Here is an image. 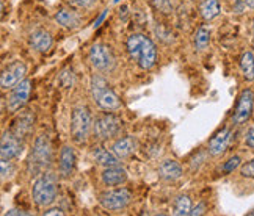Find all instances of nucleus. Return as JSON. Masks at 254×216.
Returning a JSON list of instances; mask_svg holds the SVG:
<instances>
[{"label":"nucleus","mask_w":254,"mask_h":216,"mask_svg":"<svg viewBox=\"0 0 254 216\" xmlns=\"http://www.w3.org/2000/svg\"><path fill=\"white\" fill-rule=\"evenodd\" d=\"M33 127V117L30 114H24L16 121L14 127H13V133L17 136V138L24 140L25 136H28V133L32 132Z\"/></svg>","instance_id":"obj_20"},{"label":"nucleus","mask_w":254,"mask_h":216,"mask_svg":"<svg viewBox=\"0 0 254 216\" xmlns=\"http://www.w3.org/2000/svg\"><path fill=\"white\" fill-rule=\"evenodd\" d=\"M159 174L165 180H170V182L178 180L182 177V166L176 160H165L159 166Z\"/></svg>","instance_id":"obj_15"},{"label":"nucleus","mask_w":254,"mask_h":216,"mask_svg":"<svg viewBox=\"0 0 254 216\" xmlns=\"http://www.w3.org/2000/svg\"><path fill=\"white\" fill-rule=\"evenodd\" d=\"M30 46L38 52H47L52 46V36L46 30H35L30 35Z\"/></svg>","instance_id":"obj_18"},{"label":"nucleus","mask_w":254,"mask_h":216,"mask_svg":"<svg viewBox=\"0 0 254 216\" xmlns=\"http://www.w3.org/2000/svg\"><path fill=\"white\" fill-rule=\"evenodd\" d=\"M121 121L115 114H102L93 124V132L99 140H110L120 132Z\"/></svg>","instance_id":"obj_7"},{"label":"nucleus","mask_w":254,"mask_h":216,"mask_svg":"<svg viewBox=\"0 0 254 216\" xmlns=\"http://www.w3.org/2000/svg\"><path fill=\"white\" fill-rule=\"evenodd\" d=\"M240 174L243 175V177L254 179V159L242 166V168H240Z\"/></svg>","instance_id":"obj_28"},{"label":"nucleus","mask_w":254,"mask_h":216,"mask_svg":"<svg viewBox=\"0 0 254 216\" xmlns=\"http://www.w3.org/2000/svg\"><path fill=\"white\" fill-rule=\"evenodd\" d=\"M191 212V201L189 196H179L178 199L174 202V215L176 216H185L190 215Z\"/></svg>","instance_id":"obj_24"},{"label":"nucleus","mask_w":254,"mask_h":216,"mask_svg":"<svg viewBox=\"0 0 254 216\" xmlns=\"http://www.w3.org/2000/svg\"><path fill=\"white\" fill-rule=\"evenodd\" d=\"M69 2H71L74 6H79V8H86V6H90L91 3H94L96 0H69Z\"/></svg>","instance_id":"obj_30"},{"label":"nucleus","mask_w":254,"mask_h":216,"mask_svg":"<svg viewBox=\"0 0 254 216\" xmlns=\"http://www.w3.org/2000/svg\"><path fill=\"white\" fill-rule=\"evenodd\" d=\"M22 152V140L17 138L13 132H5L0 143V157L2 160H13Z\"/></svg>","instance_id":"obj_12"},{"label":"nucleus","mask_w":254,"mask_h":216,"mask_svg":"<svg viewBox=\"0 0 254 216\" xmlns=\"http://www.w3.org/2000/svg\"><path fill=\"white\" fill-rule=\"evenodd\" d=\"M91 66L99 72H109L115 67V55L107 44H94L90 49Z\"/></svg>","instance_id":"obj_6"},{"label":"nucleus","mask_w":254,"mask_h":216,"mask_svg":"<svg viewBox=\"0 0 254 216\" xmlns=\"http://www.w3.org/2000/svg\"><path fill=\"white\" fill-rule=\"evenodd\" d=\"M44 215H60V216H63L64 212L62 209H49V210L44 212Z\"/></svg>","instance_id":"obj_32"},{"label":"nucleus","mask_w":254,"mask_h":216,"mask_svg":"<svg viewBox=\"0 0 254 216\" xmlns=\"http://www.w3.org/2000/svg\"><path fill=\"white\" fill-rule=\"evenodd\" d=\"M221 11V6L218 0H204V3L201 5V14L206 21H212Z\"/></svg>","instance_id":"obj_23"},{"label":"nucleus","mask_w":254,"mask_h":216,"mask_svg":"<svg viewBox=\"0 0 254 216\" xmlns=\"http://www.w3.org/2000/svg\"><path fill=\"white\" fill-rule=\"evenodd\" d=\"M253 104H254V94L251 90H243L239 96V101H237V107H236V111H234L232 116V121L236 125H242L245 124L250 116L253 113Z\"/></svg>","instance_id":"obj_11"},{"label":"nucleus","mask_w":254,"mask_h":216,"mask_svg":"<svg viewBox=\"0 0 254 216\" xmlns=\"http://www.w3.org/2000/svg\"><path fill=\"white\" fill-rule=\"evenodd\" d=\"M25 74H27V67L21 61H16L5 67L2 75H0V86H2V90H13L16 85L25 80Z\"/></svg>","instance_id":"obj_9"},{"label":"nucleus","mask_w":254,"mask_h":216,"mask_svg":"<svg viewBox=\"0 0 254 216\" xmlns=\"http://www.w3.org/2000/svg\"><path fill=\"white\" fill-rule=\"evenodd\" d=\"M229 141H231V130H229V129H223V130H220V132L210 140L209 152H210L212 155H215V157H217V155H221L224 151L228 149Z\"/></svg>","instance_id":"obj_14"},{"label":"nucleus","mask_w":254,"mask_h":216,"mask_svg":"<svg viewBox=\"0 0 254 216\" xmlns=\"http://www.w3.org/2000/svg\"><path fill=\"white\" fill-rule=\"evenodd\" d=\"M243 2H245V5H247V6L254 8V0H243Z\"/></svg>","instance_id":"obj_34"},{"label":"nucleus","mask_w":254,"mask_h":216,"mask_svg":"<svg viewBox=\"0 0 254 216\" xmlns=\"http://www.w3.org/2000/svg\"><path fill=\"white\" fill-rule=\"evenodd\" d=\"M127 51L132 60L138 63L141 69H151L157 61V49L148 36L135 33L127 39Z\"/></svg>","instance_id":"obj_1"},{"label":"nucleus","mask_w":254,"mask_h":216,"mask_svg":"<svg viewBox=\"0 0 254 216\" xmlns=\"http://www.w3.org/2000/svg\"><path fill=\"white\" fill-rule=\"evenodd\" d=\"M93 129L91 114L86 107H77L72 111L71 119V135L75 143H85Z\"/></svg>","instance_id":"obj_5"},{"label":"nucleus","mask_w":254,"mask_h":216,"mask_svg":"<svg viewBox=\"0 0 254 216\" xmlns=\"http://www.w3.org/2000/svg\"><path fill=\"white\" fill-rule=\"evenodd\" d=\"M240 71L245 77V80L253 82L254 80V55L253 52L247 51L240 56Z\"/></svg>","instance_id":"obj_21"},{"label":"nucleus","mask_w":254,"mask_h":216,"mask_svg":"<svg viewBox=\"0 0 254 216\" xmlns=\"http://www.w3.org/2000/svg\"><path fill=\"white\" fill-rule=\"evenodd\" d=\"M132 193L126 188L107 191L101 196V205L107 210H121L130 204Z\"/></svg>","instance_id":"obj_8"},{"label":"nucleus","mask_w":254,"mask_h":216,"mask_svg":"<svg viewBox=\"0 0 254 216\" xmlns=\"http://www.w3.org/2000/svg\"><path fill=\"white\" fill-rule=\"evenodd\" d=\"M75 166V154L72 151V147L63 146L60 152V163H58V171H60L62 177H69L74 171Z\"/></svg>","instance_id":"obj_13"},{"label":"nucleus","mask_w":254,"mask_h":216,"mask_svg":"<svg viewBox=\"0 0 254 216\" xmlns=\"http://www.w3.org/2000/svg\"><path fill=\"white\" fill-rule=\"evenodd\" d=\"M90 90H91L93 101L101 108H104V110L112 111V110H118V108L121 107L118 96L115 94V91L110 88V85L107 83V80L104 77L93 75Z\"/></svg>","instance_id":"obj_2"},{"label":"nucleus","mask_w":254,"mask_h":216,"mask_svg":"<svg viewBox=\"0 0 254 216\" xmlns=\"http://www.w3.org/2000/svg\"><path fill=\"white\" fill-rule=\"evenodd\" d=\"M52 162V146H51V140H49L47 135H41L38 136L33 151L30 155V160H28V164H30V169L36 174L41 172L43 169H46Z\"/></svg>","instance_id":"obj_4"},{"label":"nucleus","mask_w":254,"mask_h":216,"mask_svg":"<svg viewBox=\"0 0 254 216\" xmlns=\"http://www.w3.org/2000/svg\"><path fill=\"white\" fill-rule=\"evenodd\" d=\"M204 212H206V205H204V204H199V205H196L194 209H191L190 215L196 216V215H202Z\"/></svg>","instance_id":"obj_31"},{"label":"nucleus","mask_w":254,"mask_h":216,"mask_svg":"<svg viewBox=\"0 0 254 216\" xmlns=\"http://www.w3.org/2000/svg\"><path fill=\"white\" fill-rule=\"evenodd\" d=\"M127 180V174L120 166H110V168H105L102 172V182L107 186H116L121 185Z\"/></svg>","instance_id":"obj_16"},{"label":"nucleus","mask_w":254,"mask_h":216,"mask_svg":"<svg viewBox=\"0 0 254 216\" xmlns=\"http://www.w3.org/2000/svg\"><path fill=\"white\" fill-rule=\"evenodd\" d=\"M8 215H28V213H25V212H22V210H9Z\"/></svg>","instance_id":"obj_33"},{"label":"nucleus","mask_w":254,"mask_h":216,"mask_svg":"<svg viewBox=\"0 0 254 216\" xmlns=\"http://www.w3.org/2000/svg\"><path fill=\"white\" fill-rule=\"evenodd\" d=\"M239 164H240V157H231V159L224 163V166H223V172L224 174H231L234 169H237L239 168Z\"/></svg>","instance_id":"obj_26"},{"label":"nucleus","mask_w":254,"mask_h":216,"mask_svg":"<svg viewBox=\"0 0 254 216\" xmlns=\"http://www.w3.org/2000/svg\"><path fill=\"white\" fill-rule=\"evenodd\" d=\"M210 43V30L207 27H201L196 36H194V44H196L198 51H204Z\"/></svg>","instance_id":"obj_25"},{"label":"nucleus","mask_w":254,"mask_h":216,"mask_svg":"<svg viewBox=\"0 0 254 216\" xmlns=\"http://www.w3.org/2000/svg\"><path fill=\"white\" fill-rule=\"evenodd\" d=\"M112 151L118 155L120 159H126V157L132 155L136 151V141L132 136H124V138H120L113 143Z\"/></svg>","instance_id":"obj_17"},{"label":"nucleus","mask_w":254,"mask_h":216,"mask_svg":"<svg viewBox=\"0 0 254 216\" xmlns=\"http://www.w3.org/2000/svg\"><path fill=\"white\" fill-rule=\"evenodd\" d=\"M60 83L64 86V88H71L74 85V74L71 69H64L60 75Z\"/></svg>","instance_id":"obj_27"},{"label":"nucleus","mask_w":254,"mask_h":216,"mask_svg":"<svg viewBox=\"0 0 254 216\" xmlns=\"http://www.w3.org/2000/svg\"><path fill=\"white\" fill-rule=\"evenodd\" d=\"M253 28H254V21H253Z\"/></svg>","instance_id":"obj_35"},{"label":"nucleus","mask_w":254,"mask_h":216,"mask_svg":"<svg viewBox=\"0 0 254 216\" xmlns=\"http://www.w3.org/2000/svg\"><path fill=\"white\" fill-rule=\"evenodd\" d=\"M30 93H32V82L25 78L19 85L13 88L11 94L8 97V110L11 113H16L17 110L27 104V101L30 99Z\"/></svg>","instance_id":"obj_10"},{"label":"nucleus","mask_w":254,"mask_h":216,"mask_svg":"<svg viewBox=\"0 0 254 216\" xmlns=\"http://www.w3.org/2000/svg\"><path fill=\"white\" fill-rule=\"evenodd\" d=\"M94 160L105 166V168H110V166H118L120 164V157L116 155L115 152H109L105 151L104 147H96V151L93 152Z\"/></svg>","instance_id":"obj_19"},{"label":"nucleus","mask_w":254,"mask_h":216,"mask_svg":"<svg viewBox=\"0 0 254 216\" xmlns=\"http://www.w3.org/2000/svg\"><path fill=\"white\" fill-rule=\"evenodd\" d=\"M33 201L38 207H47L57 198V177L55 174L44 172L38 177L32 188Z\"/></svg>","instance_id":"obj_3"},{"label":"nucleus","mask_w":254,"mask_h":216,"mask_svg":"<svg viewBox=\"0 0 254 216\" xmlns=\"http://www.w3.org/2000/svg\"><path fill=\"white\" fill-rule=\"evenodd\" d=\"M55 21L62 27L75 28L77 25L80 24V17L77 16L74 11H69V9H60V11L55 14Z\"/></svg>","instance_id":"obj_22"},{"label":"nucleus","mask_w":254,"mask_h":216,"mask_svg":"<svg viewBox=\"0 0 254 216\" xmlns=\"http://www.w3.org/2000/svg\"><path fill=\"white\" fill-rule=\"evenodd\" d=\"M245 143H247V146H248V147H251V149H254V125H253L251 129L247 132Z\"/></svg>","instance_id":"obj_29"}]
</instances>
